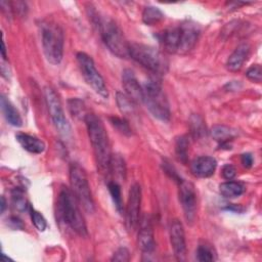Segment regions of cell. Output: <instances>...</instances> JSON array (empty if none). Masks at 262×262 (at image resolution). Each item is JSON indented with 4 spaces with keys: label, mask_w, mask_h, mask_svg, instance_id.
<instances>
[{
    "label": "cell",
    "mask_w": 262,
    "mask_h": 262,
    "mask_svg": "<svg viewBox=\"0 0 262 262\" xmlns=\"http://www.w3.org/2000/svg\"><path fill=\"white\" fill-rule=\"evenodd\" d=\"M84 122L86 124L88 136L93 148L97 169L99 170L100 174L108 175L112 151L108 135L105 131L103 123L96 115L91 113H88L85 116Z\"/></svg>",
    "instance_id": "6da1fadb"
},
{
    "label": "cell",
    "mask_w": 262,
    "mask_h": 262,
    "mask_svg": "<svg viewBox=\"0 0 262 262\" xmlns=\"http://www.w3.org/2000/svg\"><path fill=\"white\" fill-rule=\"evenodd\" d=\"M89 8L91 21L99 31L100 37L108 50L120 58L129 57L130 43L124 37V34L119 26L113 19L100 16L99 13L93 9V7Z\"/></svg>",
    "instance_id": "7a4b0ae2"
},
{
    "label": "cell",
    "mask_w": 262,
    "mask_h": 262,
    "mask_svg": "<svg viewBox=\"0 0 262 262\" xmlns=\"http://www.w3.org/2000/svg\"><path fill=\"white\" fill-rule=\"evenodd\" d=\"M80 203L71 188L61 186L56 203V214L60 221L82 237L88 235L87 226L80 210Z\"/></svg>",
    "instance_id": "3957f363"
},
{
    "label": "cell",
    "mask_w": 262,
    "mask_h": 262,
    "mask_svg": "<svg viewBox=\"0 0 262 262\" xmlns=\"http://www.w3.org/2000/svg\"><path fill=\"white\" fill-rule=\"evenodd\" d=\"M41 42L46 59L52 64L60 63L63 56L64 36L61 27L52 21L44 20L40 25Z\"/></svg>",
    "instance_id": "277c9868"
},
{
    "label": "cell",
    "mask_w": 262,
    "mask_h": 262,
    "mask_svg": "<svg viewBox=\"0 0 262 262\" xmlns=\"http://www.w3.org/2000/svg\"><path fill=\"white\" fill-rule=\"evenodd\" d=\"M142 89V103L145 104L150 114L162 122H169L171 116L170 106L161 82L157 78L149 79L144 83Z\"/></svg>",
    "instance_id": "5b68a950"
},
{
    "label": "cell",
    "mask_w": 262,
    "mask_h": 262,
    "mask_svg": "<svg viewBox=\"0 0 262 262\" xmlns=\"http://www.w3.org/2000/svg\"><path fill=\"white\" fill-rule=\"evenodd\" d=\"M129 57L155 75L164 74L168 68L165 56L155 47L142 43H130Z\"/></svg>",
    "instance_id": "8992f818"
},
{
    "label": "cell",
    "mask_w": 262,
    "mask_h": 262,
    "mask_svg": "<svg viewBox=\"0 0 262 262\" xmlns=\"http://www.w3.org/2000/svg\"><path fill=\"white\" fill-rule=\"evenodd\" d=\"M71 189L79 201L80 205L87 213H93L95 210L87 174L83 167L78 163H72L69 170Z\"/></svg>",
    "instance_id": "52a82bcc"
},
{
    "label": "cell",
    "mask_w": 262,
    "mask_h": 262,
    "mask_svg": "<svg viewBox=\"0 0 262 262\" xmlns=\"http://www.w3.org/2000/svg\"><path fill=\"white\" fill-rule=\"evenodd\" d=\"M77 62L87 84L100 96L107 98L108 91L105 82L99 72L96 70L94 61L90 55L85 52L77 53Z\"/></svg>",
    "instance_id": "ba28073f"
},
{
    "label": "cell",
    "mask_w": 262,
    "mask_h": 262,
    "mask_svg": "<svg viewBox=\"0 0 262 262\" xmlns=\"http://www.w3.org/2000/svg\"><path fill=\"white\" fill-rule=\"evenodd\" d=\"M44 96H45V101L47 104L50 118L55 128L58 130V132L61 135L67 136L71 132V126L66 118V115L57 93L51 87H46L44 89Z\"/></svg>",
    "instance_id": "9c48e42d"
},
{
    "label": "cell",
    "mask_w": 262,
    "mask_h": 262,
    "mask_svg": "<svg viewBox=\"0 0 262 262\" xmlns=\"http://www.w3.org/2000/svg\"><path fill=\"white\" fill-rule=\"evenodd\" d=\"M179 185V201L183 210L184 218L188 224H192L196 217L198 198L194 185L186 180L181 179Z\"/></svg>",
    "instance_id": "30bf717a"
},
{
    "label": "cell",
    "mask_w": 262,
    "mask_h": 262,
    "mask_svg": "<svg viewBox=\"0 0 262 262\" xmlns=\"http://www.w3.org/2000/svg\"><path fill=\"white\" fill-rule=\"evenodd\" d=\"M141 188L138 183H134L129 190L128 202L125 210V223L129 231L135 230L140 220Z\"/></svg>",
    "instance_id": "8fae6325"
},
{
    "label": "cell",
    "mask_w": 262,
    "mask_h": 262,
    "mask_svg": "<svg viewBox=\"0 0 262 262\" xmlns=\"http://www.w3.org/2000/svg\"><path fill=\"white\" fill-rule=\"evenodd\" d=\"M179 27V45H178V54H186L189 52L194 45L196 44L201 30L198 24L186 20L182 23Z\"/></svg>",
    "instance_id": "7c38bea8"
},
{
    "label": "cell",
    "mask_w": 262,
    "mask_h": 262,
    "mask_svg": "<svg viewBox=\"0 0 262 262\" xmlns=\"http://www.w3.org/2000/svg\"><path fill=\"white\" fill-rule=\"evenodd\" d=\"M170 242L174 251V255L178 260H184L186 255L185 234L182 223L178 219H174L170 223L169 228Z\"/></svg>",
    "instance_id": "4fadbf2b"
},
{
    "label": "cell",
    "mask_w": 262,
    "mask_h": 262,
    "mask_svg": "<svg viewBox=\"0 0 262 262\" xmlns=\"http://www.w3.org/2000/svg\"><path fill=\"white\" fill-rule=\"evenodd\" d=\"M140 229L138 232L137 244L138 248L143 254H151L156 249V242L154 238V230L150 219L144 215L140 220Z\"/></svg>",
    "instance_id": "5bb4252c"
},
{
    "label": "cell",
    "mask_w": 262,
    "mask_h": 262,
    "mask_svg": "<svg viewBox=\"0 0 262 262\" xmlns=\"http://www.w3.org/2000/svg\"><path fill=\"white\" fill-rule=\"evenodd\" d=\"M122 84L125 90V94L135 103L142 102L143 89L139 84L134 72L130 69H126L122 73Z\"/></svg>",
    "instance_id": "9a60e30c"
},
{
    "label": "cell",
    "mask_w": 262,
    "mask_h": 262,
    "mask_svg": "<svg viewBox=\"0 0 262 262\" xmlns=\"http://www.w3.org/2000/svg\"><path fill=\"white\" fill-rule=\"evenodd\" d=\"M217 167V161L210 156H201L193 159L190 163L192 175L199 178H207L214 174Z\"/></svg>",
    "instance_id": "2e32d148"
},
{
    "label": "cell",
    "mask_w": 262,
    "mask_h": 262,
    "mask_svg": "<svg viewBox=\"0 0 262 262\" xmlns=\"http://www.w3.org/2000/svg\"><path fill=\"white\" fill-rule=\"evenodd\" d=\"M159 43L169 53H177L179 45V27H172L157 34Z\"/></svg>",
    "instance_id": "e0dca14e"
},
{
    "label": "cell",
    "mask_w": 262,
    "mask_h": 262,
    "mask_svg": "<svg viewBox=\"0 0 262 262\" xmlns=\"http://www.w3.org/2000/svg\"><path fill=\"white\" fill-rule=\"evenodd\" d=\"M249 53H250V45L248 43L239 44L234 49V51L229 55L226 62V68L230 72L239 71L243 64L245 63V61L247 60Z\"/></svg>",
    "instance_id": "ac0fdd59"
},
{
    "label": "cell",
    "mask_w": 262,
    "mask_h": 262,
    "mask_svg": "<svg viewBox=\"0 0 262 262\" xmlns=\"http://www.w3.org/2000/svg\"><path fill=\"white\" fill-rule=\"evenodd\" d=\"M15 138L17 142L21 145V147L29 152L42 154L45 150L46 145L44 141L36 136L19 132L15 134Z\"/></svg>",
    "instance_id": "d6986e66"
},
{
    "label": "cell",
    "mask_w": 262,
    "mask_h": 262,
    "mask_svg": "<svg viewBox=\"0 0 262 262\" xmlns=\"http://www.w3.org/2000/svg\"><path fill=\"white\" fill-rule=\"evenodd\" d=\"M0 105H1V111L4 115V118L6 119L8 124L14 127H20L23 125V119L20 117L19 112L10 102V100L4 95H1L0 97Z\"/></svg>",
    "instance_id": "ffe728a7"
},
{
    "label": "cell",
    "mask_w": 262,
    "mask_h": 262,
    "mask_svg": "<svg viewBox=\"0 0 262 262\" xmlns=\"http://www.w3.org/2000/svg\"><path fill=\"white\" fill-rule=\"evenodd\" d=\"M246 190L244 183L239 181H231L228 180L219 185L220 193L227 199H233L242 195Z\"/></svg>",
    "instance_id": "44dd1931"
},
{
    "label": "cell",
    "mask_w": 262,
    "mask_h": 262,
    "mask_svg": "<svg viewBox=\"0 0 262 262\" xmlns=\"http://www.w3.org/2000/svg\"><path fill=\"white\" fill-rule=\"evenodd\" d=\"M211 135L213 139H215L220 146H226L229 144V141H231L234 137L233 131L224 125H216L211 130Z\"/></svg>",
    "instance_id": "7402d4cb"
},
{
    "label": "cell",
    "mask_w": 262,
    "mask_h": 262,
    "mask_svg": "<svg viewBox=\"0 0 262 262\" xmlns=\"http://www.w3.org/2000/svg\"><path fill=\"white\" fill-rule=\"evenodd\" d=\"M110 174L114 175L120 180H125L126 178V165L124 159L116 154L112 155L111 164H110Z\"/></svg>",
    "instance_id": "603a6c76"
},
{
    "label": "cell",
    "mask_w": 262,
    "mask_h": 262,
    "mask_svg": "<svg viewBox=\"0 0 262 262\" xmlns=\"http://www.w3.org/2000/svg\"><path fill=\"white\" fill-rule=\"evenodd\" d=\"M164 19V13L156 6H146L142 12V20L147 26H154Z\"/></svg>",
    "instance_id": "cb8c5ba5"
},
{
    "label": "cell",
    "mask_w": 262,
    "mask_h": 262,
    "mask_svg": "<svg viewBox=\"0 0 262 262\" xmlns=\"http://www.w3.org/2000/svg\"><path fill=\"white\" fill-rule=\"evenodd\" d=\"M188 147H189V141L185 135L179 136L176 138L175 141V154L178 159L183 164L187 163L188 159Z\"/></svg>",
    "instance_id": "d4e9b609"
},
{
    "label": "cell",
    "mask_w": 262,
    "mask_h": 262,
    "mask_svg": "<svg viewBox=\"0 0 262 262\" xmlns=\"http://www.w3.org/2000/svg\"><path fill=\"white\" fill-rule=\"evenodd\" d=\"M107 188L110 191V194L112 196V200L115 204V207L117 211L120 214H123L124 212V205H123V200H122V194H121V187L117 181H110L107 183Z\"/></svg>",
    "instance_id": "484cf974"
},
{
    "label": "cell",
    "mask_w": 262,
    "mask_h": 262,
    "mask_svg": "<svg viewBox=\"0 0 262 262\" xmlns=\"http://www.w3.org/2000/svg\"><path fill=\"white\" fill-rule=\"evenodd\" d=\"M116 100L120 111L125 115L133 114L135 111V102H133L125 93L118 91L116 93Z\"/></svg>",
    "instance_id": "4316f807"
},
{
    "label": "cell",
    "mask_w": 262,
    "mask_h": 262,
    "mask_svg": "<svg viewBox=\"0 0 262 262\" xmlns=\"http://www.w3.org/2000/svg\"><path fill=\"white\" fill-rule=\"evenodd\" d=\"M196 259L201 262H211L216 259V252L211 245L201 244L196 249Z\"/></svg>",
    "instance_id": "83f0119b"
},
{
    "label": "cell",
    "mask_w": 262,
    "mask_h": 262,
    "mask_svg": "<svg viewBox=\"0 0 262 262\" xmlns=\"http://www.w3.org/2000/svg\"><path fill=\"white\" fill-rule=\"evenodd\" d=\"M68 107L71 115L75 118L83 119L88 114L86 113V107L84 102L79 98H71L68 100Z\"/></svg>",
    "instance_id": "f1b7e54d"
},
{
    "label": "cell",
    "mask_w": 262,
    "mask_h": 262,
    "mask_svg": "<svg viewBox=\"0 0 262 262\" xmlns=\"http://www.w3.org/2000/svg\"><path fill=\"white\" fill-rule=\"evenodd\" d=\"M190 130L191 134L195 138H200L206 134V126L203 119L199 115H192L190 117Z\"/></svg>",
    "instance_id": "f546056e"
},
{
    "label": "cell",
    "mask_w": 262,
    "mask_h": 262,
    "mask_svg": "<svg viewBox=\"0 0 262 262\" xmlns=\"http://www.w3.org/2000/svg\"><path fill=\"white\" fill-rule=\"evenodd\" d=\"M108 120H110V123L112 124V126L114 128H116L121 134L126 135V136H130L132 134L129 123L125 119L119 118V117H116V116H111L108 118Z\"/></svg>",
    "instance_id": "4dcf8cb0"
},
{
    "label": "cell",
    "mask_w": 262,
    "mask_h": 262,
    "mask_svg": "<svg viewBox=\"0 0 262 262\" xmlns=\"http://www.w3.org/2000/svg\"><path fill=\"white\" fill-rule=\"evenodd\" d=\"M29 211H30L31 219H32V222H33L34 226L39 231H44L46 229V227H47V222H46L45 218L43 217V215L40 212H38L37 210H35L32 206H30Z\"/></svg>",
    "instance_id": "1f68e13d"
},
{
    "label": "cell",
    "mask_w": 262,
    "mask_h": 262,
    "mask_svg": "<svg viewBox=\"0 0 262 262\" xmlns=\"http://www.w3.org/2000/svg\"><path fill=\"white\" fill-rule=\"evenodd\" d=\"M12 200H13V204L15 205L16 209L19 211H24L30 208L31 205H29L26 201V199L23 195V191H20L19 189H14L12 192Z\"/></svg>",
    "instance_id": "d6a6232c"
},
{
    "label": "cell",
    "mask_w": 262,
    "mask_h": 262,
    "mask_svg": "<svg viewBox=\"0 0 262 262\" xmlns=\"http://www.w3.org/2000/svg\"><path fill=\"white\" fill-rule=\"evenodd\" d=\"M246 77L256 83H260L262 79V69L260 64H253L246 72Z\"/></svg>",
    "instance_id": "836d02e7"
},
{
    "label": "cell",
    "mask_w": 262,
    "mask_h": 262,
    "mask_svg": "<svg viewBox=\"0 0 262 262\" xmlns=\"http://www.w3.org/2000/svg\"><path fill=\"white\" fill-rule=\"evenodd\" d=\"M112 261H118V262H127L130 260V253L127 248L121 247L119 248L111 258Z\"/></svg>",
    "instance_id": "e575fe53"
},
{
    "label": "cell",
    "mask_w": 262,
    "mask_h": 262,
    "mask_svg": "<svg viewBox=\"0 0 262 262\" xmlns=\"http://www.w3.org/2000/svg\"><path fill=\"white\" fill-rule=\"evenodd\" d=\"M221 173H222V176H223L224 179L231 180L236 175V169L233 165L227 164V165L223 166Z\"/></svg>",
    "instance_id": "d590c367"
},
{
    "label": "cell",
    "mask_w": 262,
    "mask_h": 262,
    "mask_svg": "<svg viewBox=\"0 0 262 262\" xmlns=\"http://www.w3.org/2000/svg\"><path fill=\"white\" fill-rule=\"evenodd\" d=\"M163 167H164V170H165V172L172 178V179H174L175 181H177L178 183L181 181V179L179 178V176H178V174L176 173V171H175V169H174V167L173 166H171V165H169V163H164V165H163Z\"/></svg>",
    "instance_id": "8d00e7d4"
},
{
    "label": "cell",
    "mask_w": 262,
    "mask_h": 262,
    "mask_svg": "<svg viewBox=\"0 0 262 262\" xmlns=\"http://www.w3.org/2000/svg\"><path fill=\"white\" fill-rule=\"evenodd\" d=\"M242 164L244 167L246 168H251L252 165H253V162H254V159H253V156L249 152H246V154H243L242 155Z\"/></svg>",
    "instance_id": "74e56055"
},
{
    "label": "cell",
    "mask_w": 262,
    "mask_h": 262,
    "mask_svg": "<svg viewBox=\"0 0 262 262\" xmlns=\"http://www.w3.org/2000/svg\"><path fill=\"white\" fill-rule=\"evenodd\" d=\"M9 221H10V223H12V224H14V228H23V223H21V221L18 219V218H16V217H11L10 219H9Z\"/></svg>",
    "instance_id": "f35d334b"
},
{
    "label": "cell",
    "mask_w": 262,
    "mask_h": 262,
    "mask_svg": "<svg viewBox=\"0 0 262 262\" xmlns=\"http://www.w3.org/2000/svg\"><path fill=\"white\" fill-rule=\"evenodd\" d=\"M1 54L4 59H6V49H5V43H4V37L2 36V41H1Z\"/></svg>",
    "instance_id": "ab89813d"
},
{
    "label": "cell",
    "mask_w": 262,
    "mask_h": 262,
    "mask_svg": "<svg viewBox=\"0 0 262 262\" xmlns=\"http://www.w3.org/2000/svg\"><path fill=\"white\" fill-rule=\"evenodd\" d=\"M6 208V201H5V198L4 196H1V213L4 212Z\"/></svg>",
    "instance_id": "60d3db41"
}]
</instances>
